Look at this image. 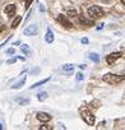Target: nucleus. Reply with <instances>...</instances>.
<instances>
[{
    "instance_id": "nucleus-14",
    "label": "nucleus",
    "mask_w": 125,
    "mask_h": 130,
    "mask_svg": "<svg viewBox=\"0 0 125 130\" xmlns=\"http://www.w3.org/2000/svg\"><path fill=\"white\" fill-rule=\"evenodd\" d=\"M50 80V78H46V79H43V80H41V82H37V83H35L33 86H31V89H35V88H37V87H40V86H42V84H45L46 82H49Z\"/></svg>"
},
{
    "instance_id": "nucleus-4",
    "label": "nucleus",
    "mask_w": 125,
    "mask_h": 130,
    "mask_svg": "<svg viewBox=\"0 0 125 130\" xmlns=\"http://www.w3.org/2000/svg\"><path fill=\"white\" fill-rule=\"evenodd\" d=\"M37 32H38V28H37V26L36 24H31V26H28L26 29H24V35L26 36H33V35H37Z\"/></svg>"
},
{
    "instance_id": "nucleus-20",
    "label": "nucleus",
    "mask_w": 125,
    "mask_h": 130,
    "mask_svg": "<svg viewBox=\"0 0 125 130\" xmlns=\"http://www.w3.org/2000/svg\"><path fill=\"white\" fill-rule=\"evenodd\" d=\"M32 2H33V0H26V9H28V8L31 7Z\"/></svg>"
},
{
    "instance_id": "nucleus-11",
    "label": "nucleus",
    "mask_w": 125,
    "mask_h": 130,
    "mask_svg": "<svg viewBox=\"0 0 125 130\" xmlns=\"http://www.w3.org/2000/svg\"><path fill=\"white\" fill-rule=\"evenodd\" d=\"M45 38H46V42L47 43H52V41H54V33H52V31L50 28L47 29V33H46V37Z\"/></svg>"
},
{
    "instance_id": "nucleus-19",
    "label": "nucleus",
    "mask_w": 125,
    "mask_h": 130,
    "mask_svg": "<svg viewBox=\"0 0 125 130\" xmlns=\"http://www.w3.org/2000/svg\"><path fill=\"white\" fill-rule=\"evenodd\" d=\"M17 101H18V102H19L21 105H27V103L29 102L28 100H21V98H17Z\"/></svg>"
},
{
    "instance_id": "nucleus-2",
    "label": "nucleus",
    "mask_w": 125,
    "mask_h": 130,
    "mask_svg": "<svg viewBox=\"0 0 125 130\" xmlns=\"http://www.w3.org/2000/svg\"><path fill=\"white\" fill-rule=\"evenodd\" d=\"M87 12H88V15H89L91 18H93V19H98V18L103 17V14H105L103 9H102L101 7H98V5L89 7Z\"/></svg>"
},
{
    "instance_id": "nucleus-15",
    "label": "nucleus",
    "mask_w": 125,
    "mask_h": 130,
    "mask_svg": "<svg viewBox=\"0 0 125 130\" xmlns=\"http://www.w3.org/2000/svg\"><path fill=\"white\" fill-rule=\"evenodd\" d=\"M21 21H22V17H17V18L13 21V23H12V28H17L18 24L21 23Z\"/></svg>"
},
{
    "instance_id": "nucleus-3",
    "label": "nucleus",
    "mask_w": 125,
    "mask_h": 130,
    "mask_svg": "<svg viewBox=\"0 0 125 130\" xmlns=\"http://www.w3.org/2000/svg\"><path fill=\"white\" fill-rule=\"evenodd\" d=\"M79 111H81L82 119H83L88 125H93V124H95V116H93V113H92L91 111H88L87 108H81Z\"/></svg>"
},
{
    "instance_id": "nucleus-29",
    "label": "nucleus",
    "mask_w": 125,
    "mask_h": 130,
    "mask_svg": "<svg viewBox=\"0 0 125 130\" xmlns=\"http://www.w3.org/2000/svg\"><path fill=\"white\" fill-rule=\"evenodd\" d=\"M103 2H105V3H110V0H103Z\"/></svg>"
},
{
    "instance_id": "nucleus-18",
    "label": "nucleus",
    "mask_w": 125,
    "mask_h": 130,
    "mask_svg": "<svg viewBox=\"0 0 125 130\" xmlns=\"http://www.w3.org/2000/svg\"><path fill=\"white\" fill-rule=\"evenodd\" d=\"M40 130H52V126H50V125H42V126H40Z\"/></svg>"
},
{
    "instance_id": "nucleus-26",
    "label": "nucleus",
    "mask_w": 125,
    "mask_h": 130,
    "mask_svg": "<svg viewBox=\"0 0 125 130\" xmlns=\"http://www.w3.org/2000/svg\"><path fill=\"white\" fill-rule=\"evenodd\" d=\"M40 10H41V12H43V10H45V7H43V5H42V4H41V5H40Z\"/></svg>"
},
{
    "instance_id": "nucleus-24",
    "label": "nucleus",
    "mask_w": 125,
    "mask_h": 130,
    "mask_svg": "<svg viewBox=\"0 0 125 130\" xmlns=\"http://www.w3.org/2000/svg\"><path fill=\"white\" fill-rule=\"evenodd\" d=\"M7 52H8V54H12V55H13V54L15 52V50H14V48H9V50H8Z\"/></svg>"
},
{
    "instance_id": "nucleus-7",
    "label": "nucleus",
    "mask_w": 125,
    "mask_h": 130,
    "mask_svg": "<svg viewBox=\"0 0 125 130\" xmlns=\"http://www.w3.org/2000/svg\"><path fill=\"white\" fill-rule=\"evenodd\" d=\"M119 57H121V52H112V54H110L108 56H107V59H106V61L108 62V64H112L116 59H119Z\"/></svg>"
},
{
    "instance_id": "nucleus-16",
    "label": "nucleus",
    "mask_w": 125,
    "mask_h": 130,
    "mask_svg": "<svg viewBox=\"0 0 125 130\" xmlns=\"http://www.w3.org/2000/svg\"><path fill=\"white\" fill-rule=\"evenodd\" d=\"M37 98H38V101H45L47 98V93L46 92H40L37 94Z\"/></svg>"
},
{
    "instance_id": "nucleus-8",
    "label": "nucleus",
    "mask_w": 125,
    "mask_h": 130,
    "mask_svg": "<svg viewBox=\"0 0 125 130\" xmlns=\"http://www.w3.org/2000/svg\"><path fill=\"white\" fill-rule=\"evenodd\" d=\"M57 21H59L63 26H64V27H67V28H70V27H72V23H70V22L64 17V15H61V14H60V15H57Z\"/></svg>"
},
{
    "instance_id": "nucleus-10",
    "label": "nucleus",
    "mask_w": 125,
    "mask_h": 130,
    "mask_svg": "<svg viewBox=\"0 0 125 130\" xmlns=\"http://www.w3.org/2000/svg\"><path fill=\"white\" fill-rule=\"evenodd\" d=\"M79 22L82 23V24H84V26H92L93 24V22L92 21H89V19H87L86 17H83V15H79Z\"/></svg>"
},
{
    "instance_id": "nucleus-12",
    "label": "nucleus",
    "mask_w": 125,
    "mask_h": 130,
    "mask_svg": "<svg viewBox=\"0 0 125 130\" xmlns=\"http://www.w3.org/2000/svg\"><path fill=\"white\" fill-rule=\"evenodd\" d=\"M24 82H26V75H23V77H22V79H21V80H19L17 84L12 86V88H13V89H19V88H22V87H23Z\"/></svg>"
},
{
    "instance_id": "nucleus-25",
    "label": "nucleus",
    "mask_w": 125,
    "mask_h": 130,
    "mask_svg": "<svg viewBox=\"0 0 125 130\" xmlns=\"http://www.w3.org/2000/svg\"><path fill=\"white\" fill-rule=\"evenodd\" d=\"M4 28H5V27H4V24H3V23H0V32L4 31Z\"/></svg>"
},
{
    "instance_id": "nucleus-28",
    "label": "nucleus",
    "mask_w": 125,
    "mask_h": 130,
    "mask_svg": "<svg viewBox=\"0 0 125 130\" xmlns=\"http://www.w3.org/2000/svg\"><path fill=\"white\" fill-rule=\"evenodd\" d=\"M79 68H81V69H86V65H84V64H83V65H79Z\"/></svg>"
},
{
    "instance_id": "nucleus-22",
    "label": "nucleus",
    "mask_w": 125,
    "mask_h": 130,
    "mask_svg": "<svg viewBox=\"0 0 125 130\" xmlns=\"http://www.w3.org/2000/svg\"><path fill=\"white\" fill-rule=\"evenodd\" d=\"M68 14H69L70 17H74V15H77V12H75V10H69Z\"/></svg>"
},
{
    "instance_id": "nucleus-13",
    "label": "nucleus",
    "mask_w": 125,
    "mask_h": 130,
    "mask_svg": "<svg viewBox=\"0 0 125 130\" xmlns=\"http://www.w3.org/2000/svg\"><path fill=\"white\" fill-rule=\"evenodd\" d=\"M74 70V67L72 64H65V65H63V72H67V73H70Z\"/></svg>"
},
{
    "instance_id": "nucleus-27",
    "label": "nucleus",
    "mask_w": 125,
    "mask_h": 130,
    "mask_svg": "<svg viewBox=\"0 0 125 130\" xmlns=\"http://www.w3.org/2000/svg\"><path fill=\"white\" fill-rule=\"evenodd\" d=\"M102 28H103V23H101V24L97 27V29H102Z\"/></svg>"
},
{
    "instance_id": "nucleus-6",
    "label": "nucleus",
    "mask_w": 125,
    "mask_h": 130,
    "mask_svg": "<svg viewBox=\"0 0 125 130\" xmlns=\"http://www.w3.org/2000/svg\"><path fill=\"white\" fill-rule=\"evenodd\" d=\"M37 119L40 121H42V122H49L51 120V116L49 113H46V112H38L37 113Z\"/></svg>"
},
{
    "instance_id": "nucleus-31",
    "label": "nucleus",
    "mask_w": 125,
    "mask_h": 130,
    "mask_svg": "<svg viewBox=\"0 0 125 130\" xmlns=\"http://www.w3.org/2000/svg\"><path fill=\"white\" fill-rule=\"evenodd\" d=\"M2 129H3V125H2V124H0V130H2Z\"/></svg>"
},
{
    "instance_id": "nucleus-9",
    "label": "nucleus",
    "mask_w": 125,
    "mask_h": 130,
    "mask_svg": "<svg viewBox=\"0 0 125 130\" xmlns=\"http://www.w3.org/2000/svg\"><path fill=\"white\" fill-rule=\"evenodd\" d=\"M21 51H22L26 56H28V57H31V56H32V50L29 48V46H28V45H22V46H21Z\"/></svg>"
},
{
    "instance_id": "nucleus-23",
    "label": "nucleus",
    "mask_w": 125,
    "mask_h": 130,
    "mask_svg": "<svg viewBox=\"0 0 125 130\" xmlns=\"http://www.w3.org/2000/svg\"><path fill=\"white\" fill-rule=\"evenodd\" d=\"M81 42L86 45V43H88V38H82V40H81Z\"/></svg>"
},
{
    "instance_id": "nucleus-5",
    "label": "nucleus",
    "mask_w": 125,
    "mask_h": 130,
    "mask_svg": "<svg viewBox=\"0 0 125 130\" xmlns=\"http://www.w3.org/2000/svg\"><path fill=\"white\" fill-rule=\"evenodd\" d=\"M15 10H17V8H15L14 4H9V5H7L5 9H4L5 14H8L9 17H13V15L15 14Z\"/></svg>"
},
{
    "instance_id": "nucleus-21",
    "label": "nucleus",
    "mask_w": 125,
    "mask_h": 130,
    "mask_svg": "<svg viewBox=\"0 0 125 130\" xmlns=\"http://www.w3.org/2000/svg\"><path fill=\"white\" fill-rule=\"evenodd\" d=\"M75 78H77V80H83V78H84V77H83V74H82V73H78Z\"/></svg>"
},
{
    "instance_id": "nucleus-17",
    "label": "nucleus",
    "mask_w": 125,
    "mask_h": 130,
    "mask_svg": "<svg viewBox=\"0 0 125 130\" xmlns=\"http://www.w3.org/2000/svg\"><path fill=\"white\" fill-rule=\"evenodd\" d=\"M89 59H91L92 61H95V62H98V61H100V56H98L97 54H91V55H89Z\"/></svg>"
},
{
    "instance_id": "nucleus-1",
    "label": "nucleus",
    "mask_w": 125,
    "mask_h": 130,
    "mask_svg": "<svg viewBox=\"0 0 125 130\" xmlns=\"http://www.w3.org/2000/svg\"><path fill=\"white\" fill-rule=\"evenodd\" d=\"M103 82L108 83V84H117L120 83L121 80L125 79V75H116V74H111V73H107L102 77Z\"/></svg>"
},
{
    "instance_id": "nucleus-30",
    "label": "nucleus",
    "mask_w": 125,
    "mask_h": 130,
    "mask_svg": "<svg viewBox=\"0 0 125 130\" xmlns=\"http://www.w3.org/2000/svg\"><path fill=\"white\" fill-rule=\"evenodd\" d=\"M121 3H122V4L125 5V0H121Z\"/></svg>"
}]
</instances>
